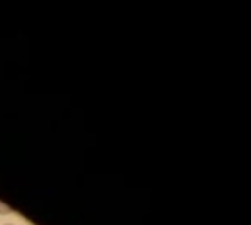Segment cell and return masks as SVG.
Wrapping results in <instances>:
<instances>
[{"label":"cell","mask_w":251,"mask_h":225,"mask_svg":"<svg viewBox=\"0 0 251 225\" xmlns=\"http://www.w3.org/2000/svg\"><path fill=\"white\" fill-rule=\"evenodd\" d=\"M0 213H2V215H8V213H12V207H10L8 203L0 202Z\"/></svg>","instance_id":"1"},{"label":"cell","mask_w":251,"mask_h":225,"mask_svg":"<svg viewBox=\"0 0 251 225\" xmlns=\"http://www.w3.org/2000/svg\"><path fill=\"white\" fill-rule=\"evenodd\" d=\"M4 225H16V223H4Z\"/></svg>","instance_id":"2"}]
</instances>
